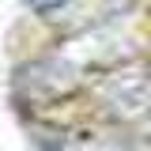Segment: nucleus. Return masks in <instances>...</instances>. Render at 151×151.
I'll return each instance as SVG.
<instances>
[{"mask_svg":"<svg viewBox=\"0 0 151 151\" xmlns=\"http://www.w3.org/2000/svg\"><path fill=\"white\" fill-rule=\"evenodd\" d=\"M87 79L91 76H83L64 53L49 49V53H42V57L23 60L15 72H12V102H15L19 110L30 106L34 113H45V110H53V106H60V102L76 98Z\"/></svg>","mask_w":151,"mask_h":151,"instance_id":"1","label":"nucleus"},{"mask_svg":"<svg viewBox=\"0 0 151 151\" xmlns=\"http://www.w3.org/2000/svg\"><path fill=\"white\" fill-rule=\"evenodd\" d=\"M94 110L117 129H144L151 117V68L125 60L94 76Z\"/></svg>","mask_w":151,"mask_h":151,"instance_id":"2","label":"nucleus"},{"mask_svg":"<svg viewBox=\"0 0 151 151\" xmlns=\"http://www.w3.org/2000/svg\"><path fill=\"white\" fill-rule=\"evenodd\" d=\"M57 53H64L83 76H102L136 57V42H132L121 23H87L68 30V38L57 45Z\"/></svg>","mask_w":151,"mask_h":151,"instance_id":"3","label":"nucleus"},{"mask_svg":"<svg viewBox=\"0 0 151 151\" xmlns=\"http://www.w3.org/2000/svg\"><path fill=\"white\" fill-rule=\"evenodd\" d=\"M144 136H147L144 144H151V117H147V121H144Z\"/></svg>","mask_w":151,"mask_h":151,"instance_id":"4","label":"nucleus"}]
</instances>
